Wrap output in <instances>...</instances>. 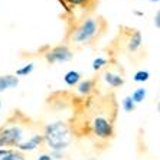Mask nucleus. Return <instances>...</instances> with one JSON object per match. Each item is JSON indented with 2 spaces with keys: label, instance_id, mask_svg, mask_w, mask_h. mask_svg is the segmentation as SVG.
<instances>
[{
  "label": "nucleus",
  "instance_id": "9",
  "mask_svg": "<svg viewBox=\"0 0 160 160\" xmlns=\"http://www.w3.org/2000/svg\"><path fill=\"white\" fill-rule=\"evenodd\" d=\"M142 42H143V38H142V33L138 32V30H136L133 35H131L130 38V43H128V48H130V51H137L140 46H142Z\"/></svg>",
  "mask_w": 160,
  "mask_h": 160
},
{
  "label": "nucleus",
  "instance_id": "12",
  "mask_svg": "<svg viewBox=\"0 0 160 160\" xmlns=\"http://www.w3.org/2000/svg\"><path fill=\"white\" fill-rule=\"evenodd\" d=\"M146 88H137L136 91L133 92V95H130L131 100L134 101V104H137V102H143L146 98Z\"/></svg>",
  "mask_w": 160,
  "mask_h": 160
},
{
  "label": "nucleus",
  "instance_id": "2",
  "mask_svg": "<svg viewBox=\"0 0 160 160\" xmlns=\"http://www.w3.org/2000/svg\"><path fill=\"white\" fill-rule=\"evenodd\" d=\"M98 32V20L94 18H88L78 26V29L75 30V33L72 35V41L75 43H85V42L91 41Z\"/></svg>",
  "mask_w": 160,
  "mask_h": 160
},
{
  "label": "nucleus",
  "instance_id": "3",
  "mask_svg": "<svg viewBox=\"0 0 160 160\" xmlns=\"http://www.w3.org/2000/svg\"><path fill=\"white\" fill-rule=\"evenodd\" d=\"M72 56H74V53H72L71 49L68 48V46L61 45V46H55V48H52L49 52H46L45 58H46V61H48L49 63H59V62H68V61H71Z\"/></svg>",
  "mask_w": 160,
  "mask_h": 160
},
{
  "label": "nucleus",
  "instance_id": "11",
  "mask_svg": "<svg viewBox=\"0 0 160 160\" xmlns=\"http://www.w3.org/2000/svg\"><path fill=\"white\" fill-rule=\"evenodd\" d=\"M94 88V82L91 81V79H85V81L79 82L78 85V92L79 94H84V95H87V94H89L91 91H92Z\"/></svg>",
  "mask_w": 160,
  "mask_h": 160
},
{
  "label": "nucleus",
  "instance_id": "16",
  "mask_svg": "<svg viewBox=\"0 0 160 160\" xmlns=\"http://www.w3.org/2000/svg\"><path fill=\"white\" fill-rule=\"evenodd\" d=\"M123 107L127 112H131L134 110V107H136V104H134V101L131 100V97H126L123 100Z\"/></svg>",
  "mask_w": 160,
  "mask_h": 160
},
{
  "label": "nucleus",
  "instance_id": "18",
  "mask_svg": "<svg viewBox=\"0 0 160 160\" xmlns=\"http://www.w3.org/2000/svg\"><path fill=\"white\" fill-rule=\"evenodd\" d=\"M160 12H156V16H154V25H156V29L160 28Z\"/></svg>",
  "mask_w": 160,
  "mask_h": 160
},
{
  "label": "nucleus",
  "instance_id": "19",
  "mask_svg": "<svg viewBox=\"0 0 160 160\" xmlns=\"http://www.w3.org/2000/svg\"><path fill=\"white\" fill-rule=\"evenodd\" d=\"M38 160H52V159H51V156H48V154H42V156H39Z\"/></svg>",
  "mask_w": 160,
  "mask_h": 160
},
{
  "label": "nucleus",
  "instance_id": "20",
  "mask_svg": "<svg viewBox=\"0 0 160 160\" xmlns=\"http://www.w3.org/2000/svg\"><path fill=\"white\" fill-rule=\"evenodd\" d=\"M9 153H12V152H9V150H0V156H6Z\"/></svg>",
  "mask_w": 160,
  "mask_h": 160
},
{
  "label": "nucleus",
  "instance_id": "4",
  "mask_svg": "<svg viewBox=\"0 0 160 160\" xmlns=\"http://www.w3.org/2000/svg\"><path fill=\"white\" fill-rule=\"evenodd\" d=\"M22 130L19 127H6L3 130H0V147L4 146H13V144H20L22 140Z\"/></svg>",
  "mask_w": 160,
  "mask_h": 160
},
{
  "label": "nucleus",
  "instance_id": "13",
  "mask_svg": "<svg viewBox=\"0 0 160 160\" xmlns=\"http://www.w3.org/2000/svg\"><path fill=\"white\" fill-rule=\"evenodd\" d=\"M149 78H150V72L149 71H138V72H136L134 77H133L134 82H146Z\"/></svg>",
  "mask_w": 160,
  "mask_h": 160
},
{
  "label": "nucleus",
  "instance_id": "6",
  "mask_svg": "<svg viewBox=\"0 0 160 160\" xmlns=\"http://www.w3.org/2000/svg\"><path fill=\"white\" fill-rule=\"evenodd\" d=\"M19 84V79L16 75H2L0 77V92H3L6 89L16 88Z\"/></svg>",
  "mask_w": 160,
  "mask_h": 160
},
{
  "label": "nucleus",
  "instance_id": "15",
  "mask_svg": "<svg viewBox=\"0 0 160 160\" xmlns=\"http://www.w3.org/2000/svg\"><path fill=\"white\" fill-rule=\"evenodd\" d=\"M107 62L108 61L105 59V58H95V59H94V62H92V69L94 71H100L101 68L104 67V65H107Z\"/></svg>",
  "mask_w": 160,
  "mask_h": 160
},
{
  "label": "nucleus",
  "instance_id": "7",
  "mask_svg": "<svg viewBox=\"0 0 160 160\" xmlns=\"http://www.w3.org/2000/svg\"><path fill=\"white\" fill-rule=\"evenodd\" d=\"M104 79L108 85L112 87V88H118V87H121L124 84L123 77L118 74H112V72H107V74L104 75Z\"/></svg>",
  "mask_w": 160,
  "mask_h": 160
},
{
  "label": "nucleus",
  "instance_id": "17",
  "mask_svg": "<svg viewBox=\"0 0 160 160\" xmlns=\"http://www.w3.org/2000/svg\"><path fill=\"white\" fill-rule=\"evenodd\" d=\"M0 160H23L22 154H18V153H9L6 156H3Z\"/></svg>",
  "mask_w": 160,
  "mask_h": 160
},
{
  "label": "nucleus",
  "instance_id": "10",
  "mask_svg": "<svg viewBox=\"0 0 160 160\" xmlns=\"http://www.w3.org/2000/svg\"><path fill=\"white\" fill-rule=\"evenodd\" d=\"M41 142H42V137L36 136V137H33L28 143H22V144H19V149L20 150H35L38 146H39V143Z\"/></svg>",
  "mask_w": 160,
  "mask_h": 160
},
{
  "label": "nucleus",
  "instance_id": "21",
  "mask_svg": "<svg viewBox=\"0 0 160 160\" xmlns=\"http://www.w3.org/2000/svg\"><path fill=\"white\" fill-rule=\"evenodd\" d=\"M152 2H154V3H157V2H159V0H152Z\"/></svg>",
  "mask_w": 160,
  "mask_h": 160
},
{
  "label": "nucleus",
  "instance_id": "14",
  "mask_svg": "<svg viewBox=\"0 0 160 160\" xmlns=\"http://www.w3.org/2000/svg\"><path fill=\"white\" fill-rule=\"evenodd\" d=\"M33 69H35L33 63H28V65H25L23 68L18 69V71H16V75H18V77H28V75L33 71Z\"/></svg>",
  "mask_w": 160,
  "mask_h": 160
},
{
  "label": "nucleus",
  "instance_id": "5",
  "mask_svg": "<svg viewBox=\"0 0 160 160\" xmlns=\"http://www.w3.org/2000/svg\"><path fill=\"white\" fill-rule=\"evenodd\" d=\"M92 126H94V131H95V134H97L98 137L108 138V137H111L112 136L111 123H110L105 117H95Z\"/></svg>",
  "mask_w": 160,
  "mask_h": 160
},
{
  "label": "nucleus",
  "instance_id": "22",
  "mask_svg": "<svg viewBox=\"0 0 160 160\" xmlns=\"http://www.w3.org/2000/svg\"><path fill=\"white\" fill-rule=\"evenodd\" d=\"M0 107H2V102H0Z\"/></svg>",
  "mask_w": 160,
  "mask_h": 160
},
{
  "label": "nucleus",
  "instance_id": "8",
  "mask_svg": "<svg viewBox=\"0 0 160 160\" xmlns=\"http://www.w3.org/2000/svg\"><path fill=\"white\" fill-rule=\"evenodd\" d=\"M63 81H65V84H67L68 87H74L81 81V74H79L78 71H69L65 74Z\"/></svg>",
  "mask_w": 160,
  "mask_h": 160
},
{
  "label": "nucleus",
  "instance_id": "1",
  "mask_svg": "<svg viewBox=\"0 0 160 160\" xmlns=\"http://www.w3.org/2000/svg\"><path fill=\"white\" fill-rule=\"evenodd\" d=\"M45 140H46L49 147L53 150L65 149L71 142L69 128L62 121L49 124V126H46V130H45Z\"/></svg>",
  "mask_w": 160,
  "mask_h": 160
}]
</instances>
